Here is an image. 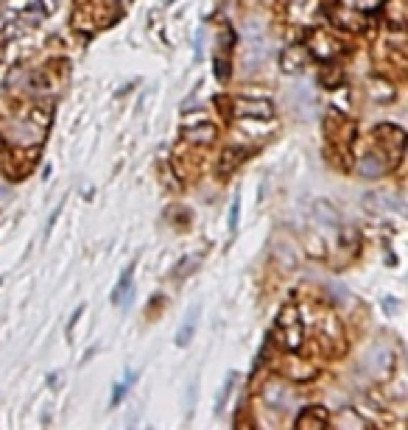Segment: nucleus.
Wrapping results in <instances>:
<instances>
[{
	"instance_id": "20e7f679",
	"label": "nucleus",
	"mask_w": 408,
	"mask_h": 430,
	"mask_svg": "<svg viewBox=\"0 0 408 430\" xmlns=\"http://www.w3.org/2000/svg\"><path fill=\"white\" fill-rule=\"evenodd\" d=\"M196 321H198V307H193L190 310V316H187V325H182V330H179V344H187L190 341V336H193V330H196Z\"/></svg>"
},
{
	"instance_id": "39448f33",
	"label": "nucleus",
	"mask_w": 408,
	"mask_h": 430,
	"mask_svg": "<svg viewBox=\"0 0 408 430\" xmlns=\"http://www.w3.org/2000/svg\"><path fill=\"white\" fill-rule=\"evenodd\" d=\"M361 171H364L367 176H378V174H383V165L375 163V156H367L364 163H361Z\"/></svg>"
},
{
	"instance_id": "f257e3e1",
	"label": "nucleus",
	"mask_w": 408,
	"mask_h": 430,
	"mask_svg": "<svg viewBox=\"0 0 408 430\" xmlns=\"http://www.w3.org/2000/svg\"><path fill=\"white\" fill-rule=\"evenodd\" d=\"M277 330H280V341L291 349V347H299V336H302V327H299V318L291 313V310H285L283 313V318H280V325H277Z\"/></svg>"
},
{
	"instance_id": "f03ea898",
	"label": "nucleus",
	"mask_w": 408,
	"mask_h": 430,
	"mask_svg": "<svg viewBox=\"0 0 408 430\" xmlns=\"http://www.w3.org/2000/svg\"><path fill=\"white\" fill-rule=\"evenodd\" d=\"M314 422H316V427H325V424H327V413H325L322 408H305V411L299 413V419H296L299 427H311Z\"/></svg>"
},
{
	"instance_id": "423d86ee",
	"label": "nucleus",
	"mask_w": 408,
	"mask_h": 430,
	"mask_svg": "<svg viewBox=\"0 0 408 430\" xmlns=\"http://www.w3.org/2000/svg\"><path fill=\"white\" fill-rule=\"evenodd\" d=\"M187 134H193V140H210L216 132H213L210 126H201V129H196V132H187Z\"/></svg>"
},
{
	"instance_id": "7ed1b4c3",
	"label": "nucleus",
	"mask_w": 408,
	"mask_h": 430,
	"mask_svg": "<svg viewBox=\"0 0 408 430\" xmlns=\"http://www.w3.org/2000/svg\"><path fill=\"white\" fill-rule=\"evenodd\" d=\"M132 272H134V268H126V272H123V280H121V285L115 288V302H129V291H132Z\"/></svg>"
}]
</instances>
